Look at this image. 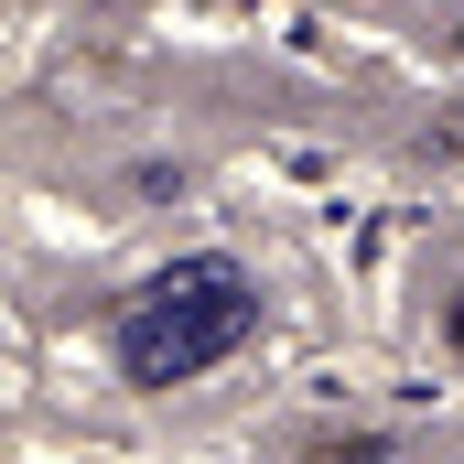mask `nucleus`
<instances>
[{
    "label": "nucleus",
    "mask_w": 464,
    "mask_h": 464,
    "mask_svg": "<svg viewBox=\"0 0 464 464\" xmlns=\"http://www.w3.org/2000/svg\"><path fill=\"white\" fill-rule=\"evenodd\" d=\"M248 335H259V270L227 259V248H195V259L151 270V281L119 303L109 367H119V389H151V400H162V389L217 378Z\"/></svg>",
    "instance_id": "nucleus-1"
},
{
    "label": "nucleus",
    "mask_w": 464,
    "mask_h": 464,
    "mask_svg": "<svg viewBox=\"0 0 464 464\" xmlns=\"http://www.w3.org/2000/svg\"><path fill=\"white\" fill-rule=\"evenodd\" d=\"M443 335H454V346H464V292H454V314H443Z\"/></svg>",
    "instance_id": "nucleus-2"
}]
</instances>
